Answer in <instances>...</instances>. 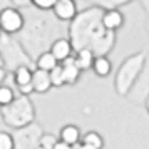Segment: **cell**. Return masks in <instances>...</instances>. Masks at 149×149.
<instances>
[{"label":"cell","instance_id":"1","mask_svg":"<svg viewBox=\"0 0 149 149\" xmlns=\"http://www.w3.org/2000/svg\"><path fill=\"white\" fill-rule=\"evenodd\" d=\"M24 27V17L15 8H3L0 12V30L7 34H15Z\"/></svg>","mask_w":149,"mask_h":149},{"label":"cell","instance_id":"2","mask_svg":"<svg viewBox=\"0 0 149 149\" xmlns=\"http://www.w3.org/2000/svg\"><path fill=\"white\" fill-rule=\"evenodd\" d=\"M52 10L61 20H72L77 14V7H75L74 0H55Z\"/></svg>","mask_w":149,"mask_h":149},{"label":"cell","instance_id":"3","mask_svg":"<svg viewBox=\"0 0 149 149\" xmlns=\"http://www.w3.org/2000/svg\"><path fill=\"white\" fill-rule=\"evenodd\" d=\"M62 62V79H64V84H75V82L79 81V75H81V70L79 67L75 65L74 62V57H65Z\"/></svg>","mask_w":149,"mask_h":149},{"label":"cell","instance_id":"4","mask_svg":"<svg viewBox=\"0 0 149 149\" xmlns=\"http://www.w3.org/2000/svg\"><path fill=\"white\" fill-rule=\"evenodd\" d=\"M30 84H32L34 92H40V94L42 92H47L49 89L52 87V84H50V77H49V70L37 69L35 72H32Z\"/></svg>","mask_w":149,"mask_h":149},{"label":"cell","instance_id":"5","mask_svg":"<svg viewBox=\"0 0 149 149\" xmlns=\"http://www.w3.org/2000/svg\"><path fill=\"white\" fill-rule=\"evenodd\" d=\"M49 52L55 57V61L59 62V61H64L65 57L70 55V52H72V45H70V42L65 40V39H59V40H55L54 44H52V47H50Z\"/></svg>","mask_w":149,"mask_h":149},{"label":"cell","instance_id":"6","mask_svg":"<svg viewBox=\"0 0 149 149\" xmlns=\"http://www.w3.org/2000/svg\"><path fill=\"white\" fill-rule=\"evenodd\" d=\"M122 14L121 12H117V10H109L104 14L102 17V25L107 29V30H116V29H119L122 25Z\"/></svg>","mask_w":149,"mask_h":149},{"label":"cell","instance_id":"7","mask_svg":"<svg viewBox=\"0 0 149 149\" xmlns=\"http://www.w3.org/2000/svg\"><path fill=\"white\" fill-rule=\"evenodd\" d=\"M74 62L75 65L79 67V70H87V69L92 67V62H94V54H92V50H89V49H81L79 52H77V57H74Z\"/></svg>","mask_w":149,"mask_h":149},{"label":"cell","instance_id":"8","mask_svg":"<svg viewBox=\"0 0 149 149\" xmlns=\"http://www.w3.org/2000/svg\"><path fill=\"white\" fill-rule=\"evenodd\" d=\"M79 139H81V131H79V127H77V126L67 124V126L61 131V141L67 142V144H70V146L77 144V142H79Z\"/></svg>","mask_w":149,"mask_h":149},{"label":"cell","instance_id":"9","mask_svg":"<svg viewBox=\"0 0 149 149\" xmlns=\"http://www.w3.org/2000/svg\"><path fill=\"white\" fill-rule=\"evenodd\" d=\"M91 69H92L99 77H106V75L111 74L112 65H111V61L106 59V57H97V59L94 57V62H92V67Z\"/></svg>","mask_w":149,"mask_h":149},{"label":"cell","instance_id":"10","mask_svg":"<svg viewBox=\"0 0 149 149\" xmlns=\"http://www.w3.org/2000/svg\"><path fill=\"white\" fill-rule=\"evenodd\" d=\"M57 65V61H55V57L50 52H44V54L39 55V59H37V69H42V70H50V69H54Z\"/></svg>","mask_w":149,"mask_h":149},{"label":"cell","instance_id":"11","mask_svg":"<svg viewBox=\"0 0 149 149\" xmlns=\"http://www.w3.org/2000/svg\"><path fill=\"white\" fill-rule=\"evenodd\" d=\"M14 79L17 82V86H24V84H29L30 79H32V70L25 65H20V67L15 70L14 74Z\"/></svg>","mask_w":149,"mask_h":149},{"label":"cell","instance_id":"12","mask_svg":"<svg viewBox=\"0 0 149 149\" xmlns=\"http://www.w3.org/2000/svg\"><path fill=\"white\" fill-rule=\"evenodd\" d=\"M82 142L87 144V146H91V148H94V149H102V146H104V141H102L101 134H97L94 131H92V132H87V134L84 136Z\"/></svg>","mask_w":149,"mask_h":149},{"label":"cell","instance_id":"13","mask_svg":"<svg viewBox=\"0 0 149 149\" xmlns=\"http://www.w3.org/2000/svg\"><path fill=\"white\" fill-rule=\"evenodd\" d=\"M14 91L7 86H0V106H10L14 102Z\"/></svg>","mask_w":149,"mask_h":149},{"label":"cell","instance_id":"14","mask_svg":"<svg viewBox=\"0 0 149 149\" xmlns=\"http://www.w3.org/2000/svg\"><path fill=\"white\" fill-rule=\"evenodd\" d=\"M49 77H50V84H52V86H55V87H61V86H64L62 69H61V65H59V64H57L54 69H50V70H49Z\"/></svg>","mask_w":149,"mask_h":149},{"label":"cell","instance_id":"15","mask_svg":"<svg viewBox=\"0 0 149 149\" xmlns=\"http://www.w3.org/2000/svg\"><path fill=\"white\" fill-rule=\"evenodd\" d=\"M14 137L8 132H0V149H14Z\"/></svg>","mask_w":149,"mask_h":149},{"label":"cell","instance_id":"16","mask_svg":"<svg viewBox=\"0 0 149 149\" xmlns=\"http://www.w3.org/2000/svg\"><path fill=\"white\" fill-rule=\"evenodd\" d=\"M30 2L37 8H40V10H50L55 3V0H30Z\"/></svg>","mask_w":149,"mask_h":149},{"label":"cell","instance_id":"17","mask_svg":"<svg viewBox=\"0 0 149 149\" xmlns=\"http://www.w3.org/2000/svg\"><path fill=\"white\" fill-rule=\"evenodd\" d=\"M52 149H72V146L70 144H67V142L64 141H54V144H52Z\"/></svg>","mask_w":149,"mask_h":149},{"label":"cell","instance_id":"18","mask_svg":"<svg viewBox=\"0 0 149 149\" xmlns=\"http://www.w3.org/2000/svg\"><path fill=\"white\" fill-rule=\"evenodd\" d=\"M19 89H20V92L24 95L30 94V92H34V89H32V84L29 82V84H24V86H19Z\"/></svg>","mask_w":149,"mask_h":149},{"label":"cell","instance_id":"19","mask_svg":"<svg viewBox=\"0 0 149 149\" xmlns=\"http://www.w3.org/2000/svg\"><path fill=\"white\" fill-rule=\"evenodd\" d=\"M74 148L75 149H94V148H91V146H87V144H84V142H82V144H79V146H77V144H74Z\"/></svg>","mask_w":149,"mask_h":149}]
</instances>
